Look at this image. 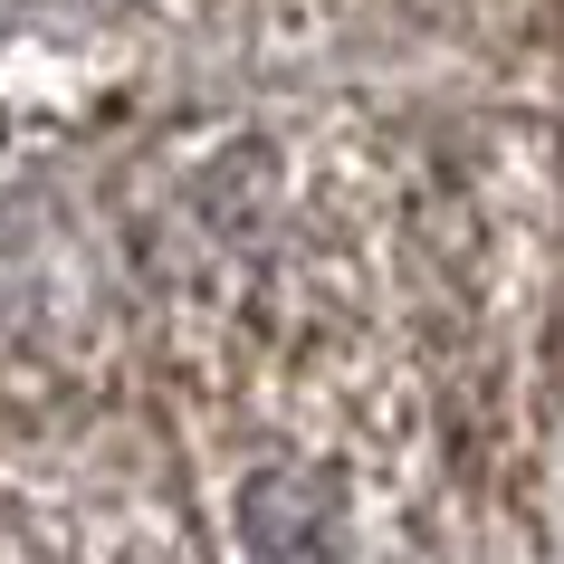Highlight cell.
<instances>
[{"instance_id": "1", "label": "cell", "mask_w": 564, "mask_h": 564, "mask_svg": "<svg viewBox=\"0 0 564 564\" xmlns=\"http://www.w3.org/2000/svg\"><path fill=\"white\" fill-rule=\"evenodd\" d=\"M259 182L202 210L173 278L182 402L249 441L220 535L239 564H402L459 517L469 449L507 441L517 326L478 268L498 239L431 182L288 202V153Z\"/></svg>"}]
</instances>
